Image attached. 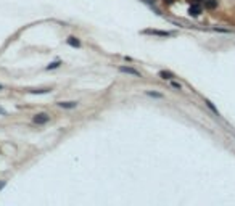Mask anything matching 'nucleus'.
Listing matches in <instances>:
<instances>
[{"mask_svg":"<svg viewBox=\"0 0 235 206\" xmlns=\"http://www.w3.org/2000/svg\"><path fill=\"white\" fill-rule=\"evenodd\" d=\"M32 121L36 122V124H47V122L50 121V116L45 114V113H40V114H36V116H34Z\"/></svg>","mask_w":235,"mask_h":206,"instance_id":"nucleus-1","label":"nucleus"},{"mask_svg":"<svg viewBox=\"0 0 235 206\" xmlns=\"http://www.w3.org/2000/svg\"><path fill=\"white\" fill-rule=\"evenodd\" d=\"M119 71L124 74H131V76H135V77H142V74L139 73L137 69H134V68L131 66H119Z\"/></svg>","mask_w":235,"mask_h":206,"instance_id":"nucleus-2","label":"nucleus"},{"mask_svg":"<svg viewBox=\"0 0 235 206\" xmlns=\"http://www.w3.org/2000/svg\"><path fill=\"white\" fill-rule=\"evenodd\" d=\"M200 13H201V6H198L195 3V5H192L189 8V15L190 16H193V18H196V16H200Z\"/></svg>","mask_w":235,"mask_h":206,"instance_id":"nucleus-3","label":"nucleus"},{"mask_svg":"<svg viewBox=\"0 0 235 206\" xmlns=\"http://www.w3.org/2000/svg\"><path fill=\"white\" fill-rule=\"evenodd\" d=\"M58 106L60 108H64V109H71V108H76L77 106V102H60Z\"/></svg>","mask_w":235,"mask_h":206,"instance_id":"nucleus-4","label":"nucleus"},{"mask_svg":"<svg viewBox=\"0 0 235 206\" xmlns=\"http://www.w3.org/2000/svg\"><path fill=\"white\" fill-rule=\"evenodd\" d=\"M147 34H155V36H161V37H169L171 36V32H166V31H156V29H148V31H145Z\"/></svg>","mask_w":235,"mask_h":206,"instance_id":"nucleus-5","label":"nucleus"},{"mask_svg":"<svg viewBox=\"0 0 235 206\" xmlns=\"http://www.w3.org/2000/svg\"><path fill=\"white\" fill-rule=\"evenodd\" d=\"M159 77L164 79V81H172L174 79V74L171 71H159Z\"/></svg>","mask_w":235,"mask_h":206,"instance_id":"nucleus-6","label":"nucleus"},{"mask_svg":"<svg viewBox=\"0 0 235 206\" xmlns=\"http://www.w3.org/2000/svg\"><path fill=\"white\" fill-rule=\"evenodd\" d=\"M68 45H71V47H81V40L79 39H76V37H68Z\"/></svg>","mask_w":235,"mask_h":206,"instance_id":"nucleus-7","label":"nucleus"},{"mask_svg":"<svg viewBox=\"0 0 235 206\" xmlns=\"http://www.w3.org/2000/svg\"><path fill=\"white\" fill-rule=\"evenodd\" d=\"M205 6L208 10H213L217 6V0H205Z\"/></svg>","mask_w":235,"mask_h":206,"instance_id":"nucleus-8","label":"nucleus"},{"mask_svg":"<svg viewBox=\"0 0 235 206\" xmlns=\"http://www.w3.org/2000/svg\"><path fill=\"white\" fill-rule=\"evenodd\" d=\"M205 103H206V106H208V108H209L211 111L214 113V114H216V116H219V111H217V108H216V106H214V105H213V103H211L209 100H205Z\"/></svg>","mask_w":235,"mask_h":206,"instance_id":"nucleus-9","label":"nucleus"},{"mask_svg":"<svg viewBox=\"0 0 235 206\" xmlns=\"http://www.w3.org/2000/svg\"><path fill=\"white\" fill-rule=\"evenodd\" d=\"M52 90V89H37V90H29L31 94H37V95H40V94H49V92Z\"/></svg>","mask_w":235,"mask_h":206,"instance_id":"nucleus-10","label":"nucleus"},{"mask_svg":"<svg viewBox=\"0 0 235 206\" xmlns=\"http://www.w3.org/2000/svg\"><path fill=\"white\" fill-rule=\"evenodd\" d=\"M61 66V61H53V63H50L49 66H47V69H56V68Z\"/></svg>","mask_w":235,"mask_h":206,"instance_id":"nucleus-11","label":"nucleus"},{"mask_svg":"<svg viewBox=\"0 0 235 206\" xmlns=\"http://www.w3.org/2000/svg\"><path fill=\"white\" fill-rule=\"evenodd\" d=\"M147 95H150V97H155V98H163V94H158V92H147Z\"/></svg>","mask_w":235,"mask_h":206,"instance_id":"nucleus-12","label":"nucleus"},{"mask_svg":"<svg viewBox=\"0 0 235 206\" xmlns=\"http://www.w3.org/2000/svg\"><path fill=\"white\" fill-rule=\"evenodd\" d=\"M172 87L177 89V90H180V84H177V82H172Z\"/></svg>","mask_w":235,"mask_h":206,"instance_id":"nucleus-13","label":"nucleus"},{"mask_svg":"<svg viewBox=\"0 0 235 206\" xmlns=\"http://www.w3.org/2000/svg\"><path fill=\"white\" fill-rule=\"evenodd\" d=\"M0 114H3V116H6V111L3 108H0Z\"/></svg>","mask_w":235,"mask_h":206,"instance_id":"nucleus-14","label":"nucleus"},{"mask_svg":"<svg viewBox=\"0 0 235 206\" xmlns=\"http://www.w3.org/2000/svg\"><path fill=\"white\" fill-rule=\"evenodd\" d=\"M3 185H5V182H0V188H3Z\"/></svg>","mask_w":235,"mask_h":206,"instance_id":"nucleus-15","label":"nucleus"},{"mask_svg":"<svg viewBox=\"0 0 235 206\" xmlns=\"http://www.w3.org/2000/svg\"><path fill=\"white\" fill-rule=\"evenodd\" d=\"M2 89H3V85H2V84H0V90H2Z\"/></svg>","mask_w":235,"mask_h":206,"instance_id":"nucleus-16","label":"nucleus"},{"mask_svg":"<svg viewBox=\"0 0 235 206\" xmlns=\"http://www.w3.org/2000/svg\"><path fill=\"white\" fill-rule=\"evenodd\" d=\"M168 2H169V3H171V2H172V0H168Z\"/></svg>","mask_w":235,"mask_h":206,"instance_id":"nucleus-17","label":"nucleus"}]
</instances>
